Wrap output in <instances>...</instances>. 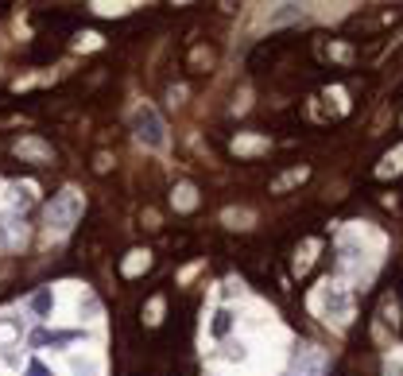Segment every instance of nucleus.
Listing matches in <instances>:
<instances>
[{
    "instance_id": "nucleus-25",
    "label": "nucleus",
    "mask_w": 403,
    "mask_h": 376,
    "mask_svg": "<svg viewBox=\"0 0 403 376\" xmlns=\"http://www.w3.org/2000/svg\"><path fill=\"white\" fill-rule=\"evenodd\" d=\"M384 376H403V361H388V365H384Z\"/></svg>"
},
{
    "instance_id": "nucleus-17",
    "label": "nucleus",
    "mask_w": 403,
    "mask_h": 376,
    "mask_svg": "<svg viewBox=\"0 0 403 376\" xmlns=\"http://www.w3.org/2000/svg\"><path fill=\"white\" fill-rule=\"evenodd\" d=\"M194 194H198V190H194L190 183H178V186H175V206H178V209H194V202H198Z\"/></svg>"
},
{
    "instance_id": "nucleus-21",
    "label": "nucleus",
    "mask_w": 403,
    "mask_h": 376,
    "mask_svg": "<svg viewBox=\"0 0 403 376\" xmlns=\"http://www.w3.org/2000/svg\"><path fill=\"white\" fill-rule=\"evenodd\" d=\"M233 295H236V299L244 295V284H241V279H225V284H221V299H233Z\"/></svg>"
},
{
    "instance_id": "nucleus-1",
    "label": "nucleus",
    "mask_w": 403,
    "mask_h": 376,
    "mask_svg": "<svg viewBox=\"0 0 403 376\" xmlns=\"http://www.w3.org/2000/svg\"><path fill=\"white\" fill-rule=\"evenodd\" d=\"M78 218H82V194L66 186V190H59L47 206V233H55V237L70 233Z\"/></svg>"
},
{
    "instance_id": "nucleus-20",
    "label": "nucleus",
    "mask_w": 403,
    "mask_h": 376,
    "mask_svg": "<svg viewBox=\"0 0 403 376\" xmlns=\"http://www.w3.org/2000/svg\"><path fill=\"white\" fill-rule=\"evenodd\" d=\"M24 376H55V368H50L47 361L31 357V361H27V368H24Z\"/></svg>"
},
{
    "instance_id": "nucleus-3",
    "label": "nucleus",
    "mask_w": 403,
    "mask_h": 376,
    "mask_svg": "<svg viewBox=\"0 0 403 376\" xmlns=\"http://www.w3.org/2000/svg\"><path fill=\"white\" fill-rule=\"evenodd\" d=\"M132 132H136V140L143 144V148H151V151H160V148H167V125H163V117L151 105H136L132 109Z\"/></svg>"
},
{
    "instance_id": "nucleus-15",
    "label": "nucleus",
    "mask_w": 403,
    "mask_h": 376,
    "mask_svg": "<svg viewBox=\"0 0 403 376\" xmlns=\"http://www.w3.org/2000/svg\"><path fill=\"white\" fill-rule=\"evenodd\" d=\"M218 357L233 361V365H244V361H248V345H244V342H225V345H221V353H218Z\"/></svg>"
},
{
    "instance_id": "nucleus-16",
    "label": "nucleus",
    "mask_w": 403,
    "mask_h": 376,
    "mask_svg": "<svg viewBox=\"0 0 403 376\" xmlns=\"http://www.w3.org/2000/svg\"><path fill=\"white\" fill-rule=\"evenodd\" d=\"M400 167H403V144L395 148V155H384V163L376 167V175H380V179H388V175H395Z\"/></svg>"
},
{
    "instance_id": "nucleus-4",
    "label": "nucleus",
    "mask_w": 403,
    "mask_h": 376,
    "mask_svg": "<svg viewBox=\"0 0 403 376\" xmlns=\"http://www.w3.org/2000/svg\"><path fill=\"white\" fill-rule=\"evenodd\" d=\"M295 376H326V353L318 345H306L295 357Z\"/></svg>"
},
{
    "instance_id": "nucleus-10",
    "label": "nucleus",
    "mask_w": 403,
    "mask_h": 376,
    "mask_svg": "<svg viewBox=\"0 0 403 376\" xmlns=\"http://www.w3.org/2000/svg\"><path fill=\"white\" fill-rule=\"evenodd\" d=\"M31 202H35V183H12L8 186V206L16 209V214H20V209H27Z\"/></svg>"
},
{
    "instance_id": "nucleus-13",
    "label": "nucleus",
    "mask_w": 403,
    "mask_h": 376,
    "mask_svg": "<svg viewBox=\"0 0 403 376\" xmlns=\"http://www.w3.org/2000/svg\"><path fill=\"white\" fill-rule=\"evenodd\" d=\"M148 264H151V252L148 249H136V252H128V260H125V267H120V272H125V276H140Z\"/></svg>"
},
{
    "instance_id": "nucleus-8",
    "label": "nucleus",
    "mask_w": 403,
    "mask_h": 376,
    "mask_svg": "<svg viewBox=\"0 0 403 376\" xmlns=\"http://www.w3.org/2000/svg\"><path fill=\"white\" fill-rule=\"evenodd\" d=\"M55 302H59V299H55V291H50V287H43V291H35L31 299H27V310H31L35 318H43V322H47V318L55 314Z\"/></svg>"
},
{
    "instance_id": "nucleus-24",
    "label": "nucleus",
    "mask_w": 403,
    "mask_h": 376,
    "mask_svg": "<svg viewBox=\"0 0 403 376\" xmlns=\"http://www.w3.org/2000/svg\"><path fill=\"white\" fill-rule=\"evenodd\" d=\"M233 148L236 151H256V148H264V140H236Z\"/></svg>"
},
{
    "instance_id": "nucleus-11",
    "label": "nucleus",
    "mask_w": 403,
    "mask_h": 376,
    "mask_svg": "<svg viewBox=\"0 0 403 376\" xmlns=\"http://www.w3.org/2000/svg\"><path fill=\"white\" fill-rule=\"evenodd\" d=\"M74 310H78V318H85V322H97V318H101V302H97V295H93V291H78Z\"/></svg>"
},
{
    "instance_id": "nucleus-23",
    "label": "nucleus",
    "mask_w": 403,
    "mask_h": 376,
    "mask_svg": "<svg viewBox=\"0 0 403 376\" xmlns=\"http://www.w3.org/2000/svg\"><path fill=\"white\" fill-rule=\"evenodd\" d=\"M160 314H163V299H151L148 302V322H151V326L160 322Z\"/></svg>"
},
{
    "instance_id": "nucleus-14",
    "label": "nucleus",
    "mask_w": 403,
    "mask_h": 376,
    "mask_svg": "<svg viewBox=\"0 0 403 376\" xmlns=\"http://www.w3.org/2000/svg\"><path fill=\"white\" fill-rule=\"evenodd\" d=\"M16 155H24V159H50V148H47V144H39V140H20Z\"/></svg>"
},
{
    "instance_id": "nucleus-7",
    "label": "nucleus",
    "mask_w": 403,
    "mask_h": 376,
    "mask_svg": "<svg viewBox=\"0 0 403 376\" xmlns=\"http://www.w3.org/2000/svg\"><path fill=\"white\" fill-rule=\"evenodd\" d=\"M66 365H70V372H74V376H97L101 372V357H97V353H70Z\"/></svg>"
},
{
    "instance_id": "nucleus-22",
    "label": "nucleus",
    "mask_w": 403,
    "mask_h": 376,
    "mask_svg": "<svg viewBox=\"0 0 403 376\" xmlns=\"http://www.w3.org/2000/svg\"><path fill=\"white\" fill-rule=\"evenodd\" d=\"M302 179H306V171H291V175H283V179H279V183H276V190H287V186H291V183H302Z\"/></svg>"
},
{
    "instance_id": "nucleus-5",
    "label": "nucleus",
    "mask_w": 403,
    "mask_h": 376,
    "mask_svg": "<svg viewBox=\"0 0 403 376\" xmlns=\"http://www.w3.org/2000/svg\"><path fill=\"white\" fill-rule=\"evenodd\" d=\"M39 349H66V345H74V342H85V330H39V334L31 337Z\"/></svg>"
},
{
    "instance_id": "nucleus-9",
    "label": "nucleus",
    "mask_w": 403,
    "mask_h": 376,
    "mask_svg": "<svg viewBox=\"0 0 403 376\" xmlns=\"http://www.w3.org/2000/svg\"><path fill=\"white\" fill-rule=\"evenodd\" d=\"M24 241H27L24 221H16V218H4V221H0V244H4V249H16V244H24Z\"/></svg>"
},
{
    "instance_id": "nucleus-18",
    "label": "nucleus",
    "mask_w": 403,
    "mask_h": 376,
    "mask_svg": "<svg viewBox=\"0 0 403 376\" xmlns=\"http://www.w3.org/2000/svg\"><path fill=\"white\" fill-rule=\"evenodd\" d=\"M295 16H302L299 4H279V12H271L268 24H287V20H295Z\"/></svg>"
},
{
    "instance_id": "nucleus-19",
    "label": "nucleus",
    "mask_w": 403,
    "mask_h": 376,
    "mask_svg": "<svg viewBox=\"0 0 403 376\" xmlns=\"http://www.w3.org/2000/svg\"><path fill=\"white\" fill-rule=\"evenodd\" d=\"M225 221H229L233 229H248L252 214H248V209H225Z\"/></svg>"
},
{
    "instance_id": "nucleus-6",
    "label": "nucleus",
    "mask_w": 403,
    "mask_h": 376,
    "mask_svg": "<svg viewBox=\"0 0 403 376\" xmlns=\"http://www.w3.org/2000/svg\"><path fill=\"white\" fill-rule=\"evenodd\" d=\"M24 337V322L20 314H0V349H16Z\"/></svg>"
},
{
    "instance_id": "nucleus-12",
    "label": "nucleus",
    "mask_w": 403,
    "mask_h": 376,
    "mask_svg": "<svg viewBox=\"0 0 403 376\" xmlns=\"http://www.w3.org/2000/svg\"><path fill=\"white\" fill-rule=\"evenodd\" d=\"M233 326H236L233 310H229V307H218V310H213V322H210V337H221V342H225Z\"/></svg>"
},
{
    "instance_id": "nucleus-2",
    "label": "nucleus",
    "mask_w": 403,
    "mask_h": 376,
    "mask_svg": "<svg viewBox=\"0 0 403 376\" xmlns=\"http://www.w3.org/2000/svg\"><path fill=\"white\" fill-rule=\"evenodd\" d=\"M314 307H318V314L326 318V322H349V314H353V295H349V287L345 284H322L318 287V295H314Z\"/></svg>"
}]
</instances>
